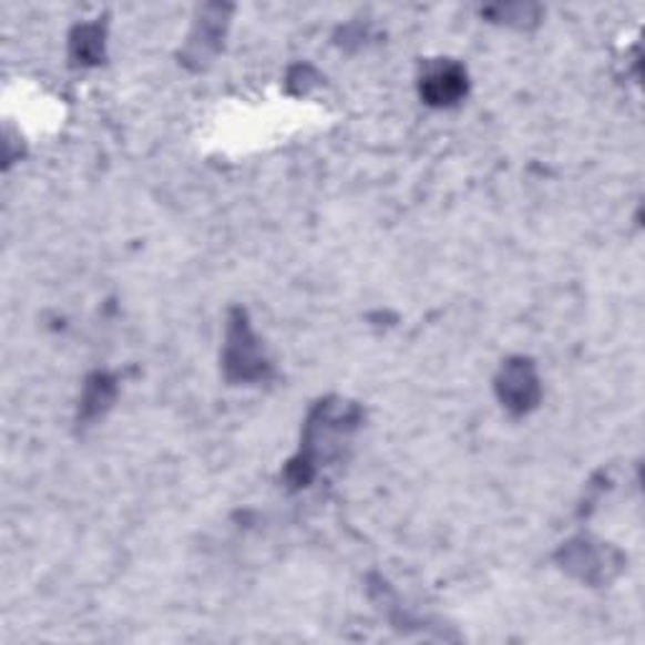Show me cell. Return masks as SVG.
<instances>
[{
	"label": "cell",
	"instance_id": "obj_3",
	"mask_svg": "<svg viewBox=\"0 0 645 645\" xmlns=\"http://www.w3.org/2000/svg\"><path fill=\"white\" fill-rule=\"evenodd\" d=\"M227 371L235 376V379H257L263 376L265 361L257 354V348L250 338V330L243 322H235L229 328V344H227Z\"/></svg>",
	"mask_w": 645,
	"mask_h": 645
},
{
	"label": "cell",
	"instance_id": "obj_4",
	"mask_svg": "<svg viewBox=\"0 0 645 645\" xmlns=\"http://www.w3.org/2000/svg\"><path fill=\"white\" fill-rule=\"evenodd\" d=\"M96 41H99V29H81L76 35V41H73L79 59L96 61L99 53H101V43H96Z\"/></svg>",
	"mask_w": 645,
	"mask_h": 645
},
{
	"label": "cell",
	"instance_id": "obj_2",
	"mask_svg": "<svg viewBox=\"0 0 645 645\" xmlns=\"http://www.w3.org/2000/svg\"><path fill=\"white\" fill-rule=\"evenodd\" d=\"M467 91V73L457 63H441L421 79V96L434 106L457 104Z\"/></svg>",
	"mask_w": 645,
	"mask_h": 645
},
{
	"label": "cell",
	"instance_id": "obj_1",
	"mask_svg": "<svg viewBox=\"0 0 645 645\" xmlns=\"http://www.w3.org/2000/svg\"><path fill=\"white\" fill-rule=\"evenodd\" d=\"M500 391H502V401L512 411L532 409L540 396V386H538V376H534V368L530 366V361L506 364L502 381H500Z\"/></svg>",
	"mask_w": 645,
	"mask_h": 645
}]
</instances>
